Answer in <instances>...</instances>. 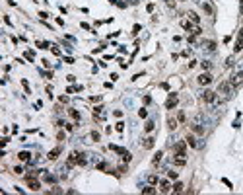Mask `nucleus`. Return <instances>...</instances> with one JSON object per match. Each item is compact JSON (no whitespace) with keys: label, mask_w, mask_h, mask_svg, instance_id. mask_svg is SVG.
I'll return each mask as SVG.
<instances>
[{"label":"nucleus","mask_w":243,"mask_h":195,"mask_svg":"<svg viewBox=\"0 0 243 195\" xmlns=\"http://www.w3.org/2000/svg\"><path fill=\"white\" fill-rule=\"evenodd\" d=\"M173 164H175V166H185V164H187V152H175Z\"/></svg>","instance_id":"1"},{"label":"nucleus","mask_w":243,"mask_h":195,"mask_svg":"<svg viewBox=\"0 0 243 195\" xmlns=\"http://www.w3.org/2000/svg\"><path fill=\"white\" fill-rule=\"evenodd\" d=\"M218 92H220V94H224V96H230V94L233 92V86L230 84V80H228V82H222L220 88H218Z\"/></svg>","instance_id":"2"},{"label":"nucleus","mask_w":243,"mask_h":195,"mask_svg":"<svg viewBox=\"0 0 243 195\" xmlns=\"http://www.w3.org/2000/svg\"><path fill=\"white\" fill-rule=\"evenodd\" d=\"M197 82H199L200 86H206V84L212 82V74H210V72H202V74L197 78Z\"/></svg>","instance_id":"3"},{"label":"nucleus","mask_w":243,"mask_h":195,"mask_svg":"<svg viewBox=\"0 0 243 195\" xmlns=\"http://www.w3.org/2000/svg\"><path fill=\"white\" fill-rule=\"evenodd\" d=\"M177 102H179L177 94H169V96H167V102H166V108L167 109H173L177 106Z\"/></svg>","instance_id":"4"},{"label":"nucleus","mask_w":243,"mask_h":195,"mask_svg":"<svg viewBox=\"0 0 243 195\" xmlns=\"http://www.w3.org/2000/svg\"><path fill=\"white\" fill-rule=\"evenodd\" d=\"M202 100H204L206 104H212V102L216 100V92H212V90H206V92L202 94Z\"/></svg>","instance_id":"5"},{"label":"nucleus","mask_w":243,"mask_h":195,"mask_svg":"<svg viewBox=\"0 0 243 195\" xmlns=\"http://www.w3.org/2000/svg\"><path fill=\"white\" fill-rule=\"evenodd\" d=\"M27 185H29L31 191H39V187H41V184H39L35 178H29V176H27Z\"/></svg>","instance_id":"6"},{"label":"nucleus","mask_w":243,"mask_h":195,"mask_svg":"<svg viewBox=\"0 0 243 195\" xmlns=\"http://www.w3.org/2000/svg\"><path fill=\"white\" fill-rule=\"evenodd\" d=\"M241 82H243V74H241V72H237L235 76H232V78H230V84H232L233 88H235V86H239Z\"/></svg>","instance_id":"7"},{"label":"nucleus","mask_w":243,"mask_h":195,"mask_svg":"<svg viewBox=\"0 0 243 195\" xmlns=\"http://www.w3.org/2000/svg\"><path fill=\"white\" fill-rule=\"evenodd\" d=\"M60 152H62V148H60V146H56V148H53V150H51L49 154H47V158H49V160H56Z\"/></svg>","instance_id":"8"},{"label":"nucleus","mask_w":243,"mask_h":195,"mask_svg":"<svg viewBox=\"0 0 243 195\" xmlns=\"http://www.w3.org/2000/svg\"><path fill=\"white\" fill-rule=\"evenodd\" d=\"M160 191H162V193H169V191H171V185H169V182H167V180L160 182Z\"/></svg>","instance_id":"9"},{"label":"nucleus","mask_w":243,"mask_h":195,"mask_svg":"<svg viewBox=\"0 0 243 195\" xmlns=\"http://www.w3.org/2000/svg\"><path fill=\"white\" fill-rule=\"evenodd\" d=\"M185 150H187V141H181L173 146V152H185Z\"/></svg>","instance_id":"10"},{"label":"nucleus","mask_w":243,"mask_h":195,"mask_svg":"<svg viewBox=\"0 0 243 195\" xmlns=\"http://www.w3.org/2000/svg\"><path fill=\"white\" fill-rule=\"evenodd\" d=\"M93 115H95L97 119H105V111H103V108H101V106L93 108Z\"/></svg>","instance_id":"11"},{"label":"nucleus","mask_w":243,"mask_h":195,"mask_svg":"<svg viewBox=\"0 0 243 195\" xmlns=\"http://www.w3.org/2000/svg\"><path fill=\"white\" fill-rule=\"evenodd\" d=\"M154 142H156V139L154 137H148V139H146V141H144V148H146V150H150V148H154Z\"/></svg>","instance_id":"12"},{"label":"nucleus","mask_w":243,"mask_h":195,"mask_svg":"<svg viewBox=\"0 0 243 195\" xmlns=\"http://www.w3.org/2000/svg\"><path fill=\"white\" fill-rule=\"evenodd\" d=\"M191 129L195 131L197 135H202V133H204V127H202V125H199L197 121H195V123H191Z\"/></svg>","instance_id":"13"},{"label":"nucleus","mask_w":243,"mask_h":195,"mask_svg":"<svg viewBox=\"0 0 243 195\" xmlns=\"http://www.w3.org/2000/svg\"><path fill=\"white\" fill-rule=\"evenodd\" d=\"M185 141H187V144H189V146H193V148H197V146H199V142H197V139H195L193 135H187V139H185Z\"/></svg>","instance_id":"14"},{"label":"nucleus","mask_w":243,"mask_h":195,"mask_svg":"<svg viewBox=\"0 0 243 195\" xmlns=\"http://www.w3.org/2000/svg\"><path fill=\"white\" fill-rule=\"evenodd\" d=\"M18 158H20L22 162H27V160L31 158V154H29L27 150H23V152H20V154H18Z\"/></svg>","instance_id":"15"},{"label":"nucleus","mask_w":243,"mask_h":195,"mask_svg":"<svg viewBox=\"0 0 243 195\" xmlns=\"http://www.w3.org/2000/svg\"><path fill=\"white\" fill-rule=\"evenodd\" d=\"M109 148H111L113 152H117V154H121V156L124 154V152H126L124 148H121V146H115V144H109Z\"/></svg>","instance_id":"16"},{"label":"nucleus","mask_w":243,"mask_h":195,"mask_svg":"<svg viewBox=\"0 0 243 195\" xmlns=\"http://www.w3.org/2000/svg\"><path fill=\"white\" fill-rule=\"evenodd\" d=\"M187 16H189V20H191L193 23H199V22H200V18L197 16V14H195V12H189Z\"/></svg>","instance_id":"17"},{"label":"nucleus","mask_w":243,"mask_h":195,"mask_svg":"<svg viewBox=\"0 0 243 195\" xmlns=\"http://www.w3.org/2000/svg\"><path fill=\"white\" fill-rule=\"evenodd\" d=\"M202 8H204V12H206V14H210V16H214V8L210 6L208 2H204V4H202Z\"/></svg>","instance_id":"18"},{"label":"nucleus","mask_w":243,"mask_h":195,"mask_svg":"<svg viewBox=\"0 0 243 195\" xmlns=\"http://www.w3.org/2000/svg\"><path fill=\"white\" fill-rule=\"evenodd\" d=\"M68 113H70V117L74 121H80V113H78L76 109H68Z\"/></svg>","instance_id":"19"},{"label":"nucleus","mask_w":243,"mask_h":195,"mask_svg":"<svg viewBox=\"0 0 243 195\" xmlns=\"http://www.w3.org/2000/svg\"><path fill=\"white\" fill-rule=\"evenodd\" d=\"M158 182H160V178H158V176H156V174H152V176H148V184L156 185V184H158Z\"/></svg>","instance_id":"20"},{"label":"nucleus","mask_w":243,"mask_h":195,"mask_svg":"<svg viewBox=\"0 0 243 195\" xmlns=\"http://www.w3.org/2000/svg\"><path fill=\"white\" fill-rule=\"evenodd\" d=\"M183 187H185V185L181 184V182H177V184L173 185V193H181V191H183Z\"/></svg>","instance_id":"21"},{"label":"nucleus","mask_w":243,"mask_h":195,"mask_svg":"<svg viewBox=\"0 0 243 195\" xmlns=\"http://www.w3.org/2000/svg\"><path fill=\"white\" fill-rule=\"evenodd\" d=\"M142 193H148V195H152V193H156V187H152V184H150L148 187H142Z\"/></svg>","instance_id":"22"},{"label":"nucleus","mask_w":243,"mask_h":195,"mask_svg":"<svg viewBox=\"0 0 243 195\" xmlns=\"http://www.w3.org/2000/svg\"><path fill=\"white\" fill-rule=\"evenodd\" d=\"M204 49H208V51H214V49H216V43H214V41H204Z\"/></svg>","instance_id":"23"},{"label":"nucleus","mask_w":243,"mask_h":195,"mask_svg":"<svg viewBox=\"0 0 243 195\" xmlns=\"http://www.w3.org/2000/svg\"><path fill=\"white\" fill-rule=\"evenodd\" d=\"M154 127H156V123H154V121H148L144 129H146V133H152V131H154Z\"/></svg>","instance_id":"24"},{"label":"nucleus","mask_w":243,"mask_h":195,"mask_svg":"<svg viewBox=\"0 0 243 195\" xmlns=\"http://www.w3.org/2000/svg\"><path fill=\"white\" fill-rule=\"evenodd\" d=\"M130 160H132V154H130V152L126 150V152H124V154H122V162L126 164V162H130Z\"/></svg>","instance_id":"25"},{"label":"nucleus","mask_w":243,"mask_h":195,"mask_svg":"<svg viewBox=\"0 0 243 195\" xmlns=\"http://www.w3.org/2000/svg\"><path fill=\"white\" fill-rule=\"evenodd\" d=\"M72 92H82V86H70V88H66V94H72Z\"/></svg>","instance_id":"26"},{"label":"nucleus","mask_w":243,"mask_h":195,"mask_svg":"<svg viewBox=\"0 0 243 195\" xmlns=\"http://www.w3.org/2000/svg\"><path fill=\"white\" fill-rule=\"evenodd\" d=\"M167 127H169V129H175V127H177V121L173 119V117H169V119H167Z\"/></svg>","instance_id":"27"},{"label":"nucleus","mask_w":243,"mask_h":195,"mask_svg":"<svg viewBox=\"0 0 243 195\" xmlns=\"http://www.w3.org/2000/svg\"><path fill=\"white\" fill-rule=\"evenodd\" d=\"M241 49H243V41H239V39H237V41H235V47H233V51H235V53H239Z\"/></svg>","instance_id":"28"},{"label":"nucleus","mask_w":243,"mask_h":195,"mask_svg":"<svg viewBox=\"0 0 243 195\" xmlns=\"http://www.w3.org/2000/svg\"><path fill=\"white\" fill-rule=\"evenodd\" d=\"M45 182H49V184H55L56 178H55V176H51V174H45Z\"/></svg>","instance_id":"29"},{"label":"nucleus","mask_w":243,"mask_h":195,"mask_svg":"<svg viewBox=\"0 0 243 195\" xmlns=\"http://www.w3.org/2000/svg\"><path fill=\"white\" fill-rule=\"evenodd\" d=\"M181 25H183V27H185V29H187V31H193V29H195V27H193V25H191V22H189V20H185V22L181 23Z\"/></svg>","instance_id":"30"},{"label":"nucleus","mask_w":243,"mask_h":195,"mask_svg":"<svg viewBox=\"0 0 243 195\" xmlns=\"http://www.w3.org/2000/svg\"><path fill=\"white\" fill-rule=\"evenodd\" d=\"M22 86H23V90H25V92H27V94H31V90H29V82H27V80H25V78H23V80H22Z\"/></svg>","instance_id":"31"},{"label":"nucleus","mask_w":243,"mask_h":195,"mask_svg":"<svg viewBox=\"0 0 243 195\" xmlns=\"http://www.w3.org/2000/svg\"><path fill=\"white\" fill-rule=\"evenodd\" d=\"M162 156H164V152H162V150H160V152H156V156H154V160H152V162L158 164L160 160H162Z\"/></svg>","instance_id":"32"},{"label":"nucleus","mask_w":243,"mask_h":195,"mask_svg":"<svg viewBox=\"0 0 243 195\" xmlns=\"http://www.w3.org/2000/svg\"><path fill=\"white\" fill-rule=\"evenodd\" d=\"M37 47H39V49H51V43H45V41H39V43H37Z\"/></svg>","instance_id":"33"},{"label":"nucleus","mask_w":243,"mask_h":195,"mask_svg":"<svg viewBox=\"0 0 243 195\" xmlns=\"http://www.w3.org/2000/svg\"><path fill=\"white\" fill-rule=\"evenodd\" d=\"M78 164H80V166L86 164V154H78Z\"/></svg>","instance_id":"34"},{"label":"nucleus","mask_w":243,"mask_h":195,"mask_svg":"<svg viewBox=\"0 0 243 195\" xmlns=\"http://www.w3.org/2000/svg\"><path fill=\"white\" fill-rule=\"evenodd\" d=\"M115 129L119 131V133H121L122 129H124V123H122V121H119V123H117V125H115Z\"/></svg>","instance_id":"35"},{"label":"nucleus","mask_w":243,"mask_h":195,"mask_svg":"<svg viewBox=\"0 0 243 195\" xmlns=\"http://www.w3.org/2000/svg\"><path fill=\"white\" fill-rule=\"evenodd\" d=\"M23 57H25L27 61H33V53H31V51H25V55H23Z\"/></svg>","instance_id":"36"},{"label":"nucleus","mask_w":243,"mask_h":195,"mask_svg":"<svg viewBox=\"0 0 243 195\" xmlns=\"http://www.w3.org/2000/svg\"><path fill=\"white\" fill-rule=\"evenodd\" d=\"M233 63H235V61H233V57H228V61H226V66H233Z\"/></svg>","instance_id":"37"},{"label":"nucleus","mask_w":243,"mask_h":195,"mask_svg":"<svg viewBox=\"0 0 243 195\" xmlns=\"http://www.w3.org/2000/svg\"><path fill=\"white\" fill-rule=\"evenodd\" d=\"M91 139H93V141H99V133L93 131V133H91Z\"/></svg>","instance_id":"38"},{"label":"nucleus","mask_w":243,"mask_h":195,"mask_svg":"<svg viewBox=\"0 0 243 195\" xmlns=\"http://www.w3.org/2000/svg\"><path fill=\"white\" fill-rule=\"evenodd\" d=\"M51 49H53V53H55V55H60V49H58V47H55V45H51Z\"/></svg>","instance_id":"39"},{"label":"nucleus","mask_w":243,"mask_h":195,"mask_svg":"<svg viewBox=\"0 0 243 195\" xmlns=\"http://www.w3.org/2000/svg\"><path fill=\"white\" fill-rule=\"evenodd\" d=\"M167 176H169V180H175V178H177V172H167Z\"/></svg>","instance_id":"40"},{"label":"nucleus","mask_w":243,"mask_h":195,"mask_svg":"<svg viewBox=\"0 0 243 195\" xmlns=\"http://www.w3.org/2000/svg\"><path fill=\"white\" fill-rule=\"evenodd\" d=\"M138 115H140V117H146V115H148V111H146V109H140V111H138Z\"/></svg>","instance_id":"41"},{"label":"nucleus","mask_w":243,"mask_h":195,"mask_svg":"<svg viewBox=\"0 0 243 195\" xmlns=\"http://www.w3.org/2000/svg\"><path fill=\"white\" fill-rule=\"evenodd\" d=\"M138 31H140V25H138V23H136V25H134V27H132V33H134V35H136V33H138Z\"/></svg>","instance_id":"42"},{"label":"nucleus","mask_w":243,"mask_h":195,"mask_svg":"<svg viewBox=\"0 0 243 195\" xmlns=\"http://www.w3.org/2000/svg\"><path fill=\"white\" fill-rule=\"evenodd\" d=\"M64 63H68V65H72V63H74V59H72V57H66V59H64Z\"/></svg>","instance_id":"43"},{"label":"nucleus","mask_w":243,"mask_h":195,"mask_svg":"<svg viewBox=\"0 0 243 195\" xmlns=\"http://www.w3.org/2000/svg\"><path fill=\"white\" fill-rule=\"evenodd\" d=\"M237 39H239V41H243V27L239 29V35H237Z\"/></svg>","instance_id":"44"},{"label":"nucleus","mask_w":243,"mask_h":195,"mask_svg":"<svg viewBox=\"0 0 243 195\" xmlns=\"http://www.w3.org/2000/svg\"><path fill=\"white\" fill-rule=\"evenodd\" d=\"M241 4H243V0H241Z\"/></svg>","instance_id":"45"}]
</instances>
